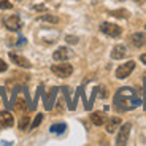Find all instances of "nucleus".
<instances>
[{
  "label": "nucleus",
  "mask_w": 146,
  "mask_h": 146,
  "mask_svg": "<svg viewBox=\"0 0 146 146\" xmlns=\"http://www.w3.org/2000/svg\"><path fill=\"white\" fill-rule=\"evenodd\" d=\"M141 100L140 95L135 92V89L132 88H121L119 91L114 94V106L121 111H130L140 106Z\"/></svg>",
  "instance_id": "1"
},
{
  "label": "nucleus",
  "mask_w": 146,
  "mask_h": 146,
  "mask_svg": "<svg viewBox=\"0 0 146 146\" xmlns=\"http://www.w3.org/2000/svg\"><path fill=\"white\" fill-rule=\"evenodd\" d=\"M51 72L54 73L57 78H68L70 75L73 73V67L70 65V64H67V62L62 60V64H56V65H52Z\"/></svg>",
  "instance_id": "2"
},
{
  "label": "nucleus",
  "mask_w": 146,
  "mask_h": 146,
  "mask_svg": "<svg viewBox=\"0 0 146 146\" xmlns=\"http://www.w3.org/2000/svg\"><path fill=\"white\" fill-rule=\"evenodd\" d=\"M100 32H103L105 35L111 36V38H117L122 33V29L119 26H116V24H113V22H103L100 26Z\"/></svg>",
  "instance_id": "3"
},
{
  "label": "nucleus",
  "mask_w": 146,
  "mask_h": 146,
  "mask_svg": "<svg viewBox=\"0 0 146 146\" xmlns=\"http://www.w3.org/2000/svg\"><path fill=\"white\" fill-rule=\"evenodd\" d=\"M133 68H135V62L133 60H129V62L122 64V65H119L116 68V78L117 80H124V78H127L133 72Z\"/></svg>",
  "instance_id": "4"
},
{
  "label": "nucleus",
  "mask_w": 146,
  "mask_h": 146,
  "mask_svg": "<svg viewBox=\"0 0 146 146\" xmlns=\"http://www.w3.org/2000/svg\"><path fill=\"white\" fill-rule=\"evenodd\" d=\"M130 127H132V125L129 124V122H125V124L121 125L119 132H117V137H116V145H119V146L127 145L129 135H130Z\"/></svg>",
  "instance_id": "5"
},
{
  "label": "nucleus",
  "mask_w": 146,
  "mask_h": 146,
  "mask_svg": "<svg viewBox=\"0 0 146 146\" xmlns=\"http://www.w3.org/2000/svg\"><path fill=\"white\" fill-rule=\"evenodd\" d=\"M3 22H5V27H7L8 30H15V32L21 30V27H22V21L19 19V16H16V15L8 16Z\"/></svg>",
  "instance_id": "6"
},
{
  "label": "nucleus",
  "mask_w": 146,
  "mask_h": 146,
  "mask_svg": "<svg viewBox=\"0 0 146 146\" xmlns=\"http://www.w3.org/2000/svg\"><path fill=\"white\" fill-rule=\"evenodd\" d=\"M72 56H73L72 49H68V48H59V49H56L54 54H52V59L57 60V62H62V60L70 59Z\"/></svg>",
  "instance_id": "7"
},
{
  "label": "nucleus",
  "mask_w": 146,
  "mask_h": 146,
  "mask_svg": "<svg viewBox=\"0 0 146 146\" xmlns=\"http://www.w3.org/2000/svg\"><path fill=\"white\" fill-rule=\"evenodd\" d=\"M57 92H59L57 88H52L51 91L48 92V95L44 97V110L51 111V110L54 108V102H56V95H57Z\"/></svg>",
  "instance_id": "8"
},
{
  "label": "nucleus",
  "mask_w": 146,
  "mask_h": 146,
  "mask_svg": "<svg viewBox=\"0 0 146 146\" xmlns=\"http://www.w3.org/2000/svg\"><path fill=\"white\" fill-rule=\"evenodd\" d=\"M130 44H133L135 48H141L146 44V33L143 32H137L130 35Z\"/></svg>",
  "instance_id": "9"
},
{
  "label": "nucleus",
  "mask_w": 146,
  "mask_h": 146,
  "mask_svg": "<svg viewBox=\"0 0 146 146\" xmlns=\"http://www.w3.org/2000/svg\"><path fill=\"white\" fill-rule=\"evenodd\" d=\"M10 59L13 60V64H16V65H19V67H22V68H30V62L27 60L26 57H22V56H19V54H16V52H10Z\"/></svg>",
  "instance_id": "10"
},
{
  "label": "nucleus",
  "mask_w": 146,
  "mask_h": 146,
  "mask_svg": "<svg viewBox=\"0 0 146 146\" xmlns=\"http://www.w3.org/2000/svg\"><path fill=\"white\" fill-rule=\"evenodd\" d=\"M15 124V117L10 111H0V127H11Z\"/></svg>",
  "instance_id": "11"
},
{
  "label": "nucleus",
  "mask_w": 146,
  "mask_h": 146,
  "mask_svg": "<svg viewBox=\"0 0 146 146\" xmlns=\"http://www.w3.org/2000/svg\"><path fill=\"white\" fill-rule=\"evenodd\" d=\"M119 124H121L119 117H110V119L106 121V124H105V129H106V132H108V133H113V132L119 127Z\"/></svg>",
  "instance_id": "12"
},
{
  "label": "nucleus",
  "mask_w": 146,
  "mask_h": 146,
  "mask_svg": "<svg viewBox=\"0 0 146 146\" xmlns=\"http://www.w3.org/2000/svg\"><path fill=\"white\" fill-rule=\"evenodd\" d=\"M125 54H127V52H125V46H124V44H117V46L113 48V51H111V57L116 59V60H117V59H124Z\"/></svg>",
  "instance_id": "13"
},
{
  "label": "nucleus",
  "mask_w": 146,
  "mask_h": 146,
  "mask_svg": "<svg viewBox=\"0 0 146 146\" xmlns=\"http://www.w3.org/2000/svg\"><path fill=\"white\" fill-rule=\"evenodd\" d=\"M91 121L95 125H103L105 121H106V116L103 113H100V111H94V113L91 114Z\"/></svg>",
  "instance_id": "14"
},
{
  "label": "nucleus",
  "mask_w": 146,
  "mask_h": 146,
  "mask_svg": "<svg viewBox=\"0 0 146 146\" xmlns=\"http://www.w3.org/2000/svg\"><path fill=\"white\" fill-rule=\"evenodd\" d=\"M67 129V124H64V122H59V124H52L51 127H49V132L51 133H57V135H60V133H64Z\"/></svg>",
  "instance_id": "15"
},
{
  "label": "nucleus",
  "mask_w": 146,
  "mask_h": 146,
  "mask_svg": "<svg viewBox=\"0 0 146 146\" xmlns=\"http://www.w3.org/2000/svg\"><path fill=\"white\" fill-rule=\"evenodd\" d=\"M15 110L18 111V113H26V110H27V105H26V102L22 99H18L15 102Z\"/></svg>",
  "instance_id": "16"
},
{
  "label": "nucleus",
  "mask_w": 146,
  "mask_h": 146,
  "mask_svg": "<svg viewBox=\"0 0 146 146\" xmlns=\"http://www.w3.org/2000/svg\"><path fill=\"white\" fill-rule=\"evenodd\" d=\"M29 124H30V116L22 114L21 121H19V129H21V130H26V129L29 127Z\"/></svg>",
  "instance_id": "17"
},
{
  "label": "nucleus",
  "mask_w": 146,
  "mask_h": 146,
  "mask_svg": "<svg viewBox=\"0 0 146 146\" xmlns=\"http://www.w3.org/2000/svg\"><path fill=\"white\" fill-rule=\"evenodd\" d=\"M110 15L116 16V18H122V19H127V18H129V11H127V10H114V11H111Z\"/></svg>",
  "instance_id": "18"
},
{
  "label": "nucleus",
  "mask_w": 146,
  "mask_h": 146,
  "mask_svg": "<svg viewBox=\"0 0 146 146\" xmlns=\"http://www.w3.org/2000/svg\"><path fill=\"white\" fill-rule=\"evenodd\" d=\"M41 121H43V114H41V113H38V114L35 116V119H33V122L30 124V129H36L38 125L41 124Z\"/></svg>",
  "instance_id": "19"
},
{
  "label": "nucleus",
  "mask_w": 146,
  "mask_h": 146,
  "mask_svg": "<svg viewBox=\"0 0 146 146\" xmlns=\"http://www.w3.org/2000/svg\"><path fill=\"white\" fill-rule=\"evenodd\" d=\"M13 8V3L10 0H0V10H11Z\"/></svg>",
  "instance_id": "20"
},
{
  "label": "nucleus",
  "mask_w": 146,
  "mask_h": 146,
  "mask_svg": "<svg viewBox=\"0 0 146 146\" xmlns=\"http://www.w3.org/2000/svg\"><path fill=\"white\" fill-rule=\"evenodd\" d=\"M40 21H48V22H57L59 19L56 18V16H49V15H44V16H40Z\"/></svg>",
  "instance_id": "21"
},
{
  "label": "nucleus",
  "mask_w": 146,
  "mask_h": 146,
  "mask_svg": "<svg viewBox=\"0 0 146 146\" xmlns=\"http://www.w3.org/2000/svg\"><path fill=\"white\" fill-rule=\"evenodd\" d=\"M67 43H70V44H76L78 43V38L76 36H73V35H67Z\"/></svg>",
  "instance_id": "22"
},
{
  "label": "nucleus",
  "mask_w": 146,
  "mask_h": 146,
  "mask_svg": "<svg viewBox=\"0 0 146 146\" xmlns=\"http://www.w3.org/2000/svg\"><path fill=\"white\" fill-rule=\"evenodd\" d=\"M7 70H8V65H7V62H5V60H2V59H0V73L7 72Z\"/></svg>",
  "instance_id": "23"
},
{
  "label": "nucleus",
  "mask_w": 146,
  "mask_h": 146,
  "mask_svg": "<svg viewBox=\"0 0 146 146\" xmlns=\"http://www.w3.org/2000/svg\"><path fill=\"white\" fill-rule=\"evenodd\" d=\"M140 60H141V62L146 65V54H141V56H140Z\"/></svg>",
  "instance_id": "24"
},
{
  "label": "nucleus",
  "mask_w": 146,
  "mask_h": 146,
  "mask_svg": "<svg viewBox=\"0 0 146 146\" xmlns=\"http://www.w3.org/2000/svg\"><path fill=\"white\" fill-rule=\"evenodd\" d=\"M100 95H102L103 99H105V97H108V92H106L105 89H102V92H100Z\"/></svg>",
  "instance_id": "25"
},
{
  "label": "nucleus",
  "mask_w": 146,
  "mask_h": 146,
  "mask_svg": "<svg viewBox=\"0 0 146 146\" xmlns=\"http://www.w3.org/2000/svg\"><path fill=\"white\" fill-rule=\"evenodd\" d=\"M135 2H137V3H145L146 0H135Z\"/></svg>",
  "instance_id": "26"
}]
</instances>
